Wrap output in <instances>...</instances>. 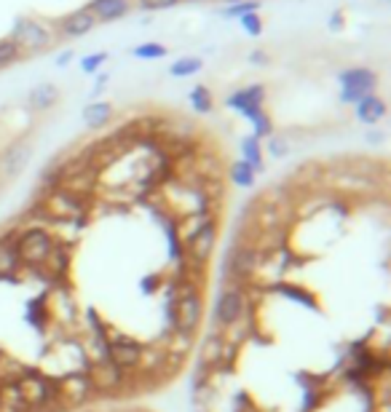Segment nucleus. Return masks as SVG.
Returning <instances> with one entry per match:
<instances>
[{"label":"nucleus","mask_w":391,"mask_h":412,"mask_svg":"<svg viewBox=\"0 0 391 412\" xmlns=\"http://www.w3.org/2000/svg\"><path fill=\"white\" fill-rule=\"evenodd\" d=\"M201 70H204V59L201 57H180L177 62L169 64V76L174 78H191L196 73H201Z\"/></svg>","instance_id":"obj_24"},{"label":"nucleus","mask_w":391,"mask_h":412,"mask_svg":"<svg viewBox=\"0 0 391 412\" xmlns=\"http://www.w3.org/2000/svg\"><path fill=\"white\" fill-rule=\"evenodd\" d=\"M191 3H198V0H191Z\"/></svg>","instance_id":"obj_38"},{"label":"nucleus","mask_w":391,"mask_h":412,"mask_svg":"<svg viewBox=\"0 0 391 412\" xmlns=\"http://www.w3.org/2000/svg\"><path fill=\"white\" fill-rule=\"evenodd\" d=\"M239 22H241V30L247 32L249 38H260L263 35V19H260V14L257 11H249V14H244V16H239Z\"/></svg>","instance_id":"obj_28"},{"label":"nucleus","mask_w":391,"mask_h":412,"mask_svg":"<svg viewBox=\"0 0 391 412\" xmlns=\"http://www.w3.org/2000/svg\"><path fill=\"white\" fill-rule=\"evenodd\" d=\"M201 313H204V303L198 297L193 284H182V292L177 303L172 308V327L174 332L182 335H196L198 324H201Z\"/></svg>","instance_id":"obj_5"},{"label":"nucleus","mask_w":391,"mask_h":412,"mask_svg":"<svg viewBox=\"0 0 391 412\" xmlns=\"http://www.w3.org/2000/svg\"><path fill=\"white\" fill-rule=\"evenodd\" d=\"M354 113H357V121L364 123V126H378V123L386 118L389 107H386V99H383V97L370 94V97H364V99H359V102L354 105Z\"/></svg>","instance_id":"obj_16"},{"label":"nucleus","mask_w":391,"mask_h":412,"mask_svg":"<svg viewBox=\"0 0 391 412\" xmlns=\"http://www.w3.org/2000/svg\"><path fill=\"white\" fill-rule=\"evenodd\" d=\"M135 0H91L89 8L97 22H116V19H123V16L132 11Z\"/></svg>","instance_id":"obj_17"},{"label":"nucleus","mask_w":391,"mask_h":412,"mask_svg":"<svg viewBox=\"0 0 391 412\" xmlns=\"http://www.w3.org/2000/svg\"><path fill=\"white\" fill-rule=\"evenodd\" d=\"M338 86H341V102L343 105H357L359 99L376 94L378 76L370 67H348L338 76Z\"/></svg>","instance_id":"obj_7"},{"label":"nucleus","mask_w":391,"mask_h":412,"mask_svg":"<svg viewBox=\"0 0 391 412\" xmlns=\"http://www.w3.org/2000/svg\"><path fill=\"white\" fill-rule=\"evenodd\" d=\"M330 30L332 32H341L343 30V11L338 8V11H332V16H330Z\"/></svg>","instance_id":"obj_34"},{"label":"nucleus","mask_w":391,"mask_h":412,"mask_svg":"<svg viewBox=\"0 0 391 412\" xmlns=\"http://www.w3.org/2000/svg\"><path fill=\"white\" fill-rule=\"evenodd\" d=\"M191 105H193L196 113H201V115H210L212 110H214V97H212V89L210 86H193L191 89Z\"/></svg>","instance_id":"obj_25"},{"label":"nucleus","mask_w":391,"mask_h":412,"mask_svg":"<svg viewBox=\"0 0 391 412\" xmlns=\"http://www.w3.org/2000/svg\"><path fill=\"white\" fill-rule=\"evenodd\" d=\"M223 3H228V6H233V3H239V0H223Z\"/></svg>","instance_id":"obj_37"},{"label":"nucleus","mask_w":391,"mask_h":412,"mask_svg":"<svg viewBox=\"0 0 391 412\" xmlns=\"http://www.w3.org/2000/svg\"><path fill=\"white\" fill-rule=\"evenodd\" d=\"M86 375H89L94 394H116V391H121V388L126 385V372H123L121 367L113 364L110 359H105V362H94Z\"/></svg>","instance_id":"obj_12"},{"label":"nucleus","mask_w":391,"mask_h":412,"mask_svg":"<svg viewBox=\"0 0 391 412\" xmlns=\"http://www.w3.org/2000/svg\"><path fill=\"white\" fill-rule=\"evenodd\" d=\"M22 262L16 257L14 239H0V276H11Z\"/></svg>","instance_id":"obj_23"},{"label":"nucleus","mask_w":391,"mask_h":412,"mask_svg":"<svg viewBox=\"0 0 391 412\" xmlns=\"http://www.w3.org/2000/svg\"><path fill=\"white\" fill-rule=\"evenodd\" d=\"M19 57H22V48L16 46L11 38H3V41H0V70L8 67V64H14V62H19Z\"/></svg>","instance_id":"obj_27"},{"label":"nucleus","mask_w":391,"mask_h":412,"mask_svg":"<svg viewBox=\"0 0 391 412\" xmlns=\"http://www.w3.org/2000/svg\"><path fill=\"white\" fill-rule=\"evenodd\" d=\"M107 62V51H97V54H89V57H83L81 59V73H86V76H94V73H100V67Z\"/></svg>","instance_id":"obj_30"},{"label":"nucleus","mask_w":391,"mask_h":412,"mask_svg":"<svg viewBox=\"0 0 391 412\" xmlns=\"http://www.w3.org/2000/svg\"><path fill=\"white\" fill-rule=\"evenodd\" d=\"M367 139H370V142H380V139H383V134H378V132H370V134H367Z\"/></svg>","instance_id":"obj_36"},{"label":"nucleus","mask_w":391,"mask_h":412,"mask_svg":"<svg viewBox=\"0 0 391 412\" xmlns=\"http://www.w3.org/2000/svg\"><path fill=\"white\" fill-rule=\"evenodd\" d=\"M266 97L268 89L263 83H249L244 89H236L233 94H228L226 107L239 113L241 118L252 123V137L257 139H268L273 134V121L271 115L266 113Z\"/></svg>","instance_id":"obj_1"},{"label":"nucleus","mask_w":391,"mask_h":412,"mask_svg":"<svg viewBox=\"0 0 391 412\" xmlns=\"http://www.w3.org/2000/svg\"><path fill=\"white\" fill-rule=\"evenodd\" d=\"M60 102V89L54 83H38L35 89H30L27 94V107L32 113H46Z\"/></svg>","instance_id":"obj_18"},{"label":"nucleus","mask_w":391,"mask_h":412,"mask_svg":"<svg viewBox=\"0 0 391 412\" xmlns=\"http://www.w3.org/2000/svg\"><path fill=\"white\" fill-rule=\"evenodd\" d=\"M107 359L116 367H121L123 372L139 367V359H142V346L132 340V337L123 335H110L107 340Z\"/></svg>","instance_id":"obj_13"},{"label":"nucleus","mask_w":391,"mask_h":412,"mask_svg":"<svg viewBox=\"0 0 391 412\" xmlns=\"http://www.w3.org/2000/svg\"><path fill=\"white\" fill-rule=\"evenodd\" d=\"M276 292L284 297V300H289V303H298V306L308 308V311H319V300H316V294L308 287H301V284H279L276 287Z\"/></svg>","instance_id":"obj_20"},{"label":"nucleus","mask_w":391,"mask_h":412,"mask_svg":"<svg viewBox=\"0 0 391 412\" xmlns=\"http://www.w3.org/2000/svg\"><path fill=\"white\" fill-rule=\"evenodd\" d=\"M180 0H135V6L139 11H166L172 6H177Z\"/></svg>","instance_id":"obj_31"},{"label":"nucleus","mask_w":391,"mask_h":412,"mask_svg":"<svg viewBox=\"0 0 391 412\" xmlns=\"http://www.w3.org/2000/svg\"><path fill=\"white\" fill-rule=\"evenodd\" d=\"M214 246H217V222H214L212 217H204V220H198V225L188 233L182 252L188 255V260H193L196 265H207V260L212 257Z\"/></svg>","instance_id":"obj_10"},{"label":"nucleus","mask_w":391,"mask_h":412,"mask_svg":"<svg viewBox=\"0 0 391 412\" xmlns=\"http://www.w3.org/2000/svg\"><path fill=\"white\" fill-rule=\"evenodd\" d=\"M16 246V257L22 265H30V268H41L46 265V260L51 257L57 241L51 239V233L43 228H27L19 239H14Z\"/></svg>","instance_id":"obj_4"},{"label":"nucleus","mask_w":391,"mask_h":412,"mask_svg":"<svg viewBox=\"0 0 391 412\" xmlns=\"http://www.w3.org/2000/svg\"><path fill=\"white\" fill-rule=\"evenodd\" d=\"M43 212L57 220V222H64V220H76L81 214L86 212V199L76 193V190H64V187H57L48 193V199L43 201Z\"/></svg>","instance_id":"obj_11"},{"label":"nucleus","mask_w":391,"mask_h":412,"mask_svg":"<svg viewBox=\"0 0 391 412\" xmlns=\"http://www.w3.org/2000/svg\"><path fill=\"white\" fill-rule=\"evenodd\" d=\"M268 153H271L273 158H284V155L289 153V142H287L284 137L271 134V137H268Z\"/></svg>","instance_id":"obj_32"},{"label":"nucleus","mask_w":391,"mask_h":412,"mask_svg":"<svg viewBox=\"0 0 391 412\" xmlns=\"http://www.w3.org/2000/svg\"><path fill=\"white\" fill-rule=\"evenodd\" d=\"M94 397V388L86 372H67L54 381V399L60 407H81L91 402Z\"/></svg>","instance_id":"obj_8"},{"label":"nucleus","mask_w":391,"mask_h":412,"mask_svg":"<svg viewBox=\"0 0 391 412\" xmlns=\"http://www.w3.org/2000/svg\"><path fill=\"white\" fill-rule=\"evenodd\" d=\"M30 158H32V145H27V142H14V145L3 153V158H0V171H3V177H6V180L19 177V174L25 171Z\"/></svg>","instance_id":"obj_15"},{"label":"nucleus","mask_w":391,"mask_h":412,"mask_svg":"<svg viewBox=\"0 0 391 412\" xmlns=\"http://www.w3.org/2000/svg\"><path fill=\"white\" fill-rule=\"evenodd\" d=\"M132 54H135L137 59H164L166 54H169V48L164 43H158V41H151V43H139V46L132 48Z\"/></svg>","instance_id":"obj_26"},{"label":"nucleus","mask_w":391,"mask_h":412,"mask_svg":"<svg viewBox=\"0 0 391 412\" xmlns=\"http://www.w3.org/2000/svg\"><path fill=\"white\" fill-rule=\"evenodd\" d=\"M249 11H260V0H239V3H233V6H228L223 16L228 19H239V16L249 14Z\"/></svg>","instance_id":"obj_29"},{"label":"nucleus","mask_w":391,"mask_h":412,"mask_svg":"<svg viewBox=\"0 0 391 412\" xmlns=\"http://www.w3.org/2000/svg\"><path fill=\"white\" fill-rule=\"evenodd\" d=\"M249 311V303H247V290L244 287H223L214 297V308H212V321L214 327H223V329H231L236 327Z\"/></svg>","instance_id":"obj_3"},{"label":"nucleus","mask_w":391,"mask_h":412,"mask_svg":"<svg viewBox=\"0 0 391 412\" xmlns=\"http://www.w3.org/2000/svg\"><path fill=\"white\" fill-rule=\"evenodd\" d=\"M94 24H97V19H94V14L83 6V8H78L73 14L57 19L54 27H57L64 38H81V35H89V32L94 30Z\"/></svg>","instance_id":"obj_14"},{"label":"nucleus","mask_w":391,"mask_h":412,"mask_svg":"<svg viewBox=\"0 0 391 412\" xmlns=\"http://www.w3.org/2000/svg\"><path fill=\"white\" fill-rule=\"evenodd\" d=\"M14 383L19 388V397L25 399V404L30 410H43L48 404H57V399H54V381L41 375V372H25Z\"/></svg>","instance_id":"obj_9"},{"label":"nucleus","mask_w":391,"mask_h":412,"mask_svg":"<svg viewBox=\"0 0 391 412\" xmlns=\"http://www.w3.org/2000/svg\"><path fill=\"white\" fill-rule=\"evenodd\" d=\"M11 41L22 48V54H35L43 51L54 43V32L48 30V24H43L41 19L32 16H19L11 30Z\"/></svg>","instance_id":"obj_6"},{"label":"nucleus","mask_w":391,"mask_h":412,"mask_svg":"<svg viewBox=\"0 0 391 412\" xmlns=\"http://www.w3.org/2000/svg\"><path fill=\"white\" fill-rule=\"evenodd\" d=\"M113 115H116V110H113V105L110 102H102V99H94V102H89V105L83 107V113H81V118H83V123L89 126V129H105L107 123L113 121Z\"/></svg>","instance_id":"obj_19"},{"label":"nucleus","mask_w":391,"mask_h":412,"mask_svg":"<svg viewBox=\"0 0 391 412\" xmlns=\"http://www.w3.org/2000/svg\"><path fill=\"white\" fill-rule=\"evenodd\" d=\"M228 177H231V183L239 185V187H252L257 180V171L247 161H233L231 169H228Z\"/></svg>","instance_id":"obj_22"},{"label":"nucleus","mask_w":391,"mask_h":412,"mask_svg":"<svg viewBox=\"0 0 391 412\" xmlns=\"http://www.w3.org/2000/svg\"><path fill=\"white\" fill-rule=\"evenodd\" d=\"M73 59V48H67V51H62L60 57H57V64H60V67H64V64H67V62Z\"/></svg>","instance_id":"obj_35"},{"label":"nucleus","mask_w":391,"mask_h":412,"mask_svg":"<svg viewBox=\"0 0 391 412\" xmlns=\"http://www.w3.org/2000/svg\"><path fill=\"white\" fill-rule=\"evenodd\" d=\"M247 59L252 62V64H257V67H263V64H268L271 57H268L263 48H255V51H249V57H247Z\"/></svg>","instance_id":"obj_33"},{"label":"nucleus","mask_w":391,"mask_h":412,"mask_svg":"<svg viewBox=\"0 0 391 412\" xmlns=\"http://www.w3.org/2000/svg\"><path fill=\"white\" fill-rule=\"evenodd\" d=\"M260 260L263 252L255 249L252 244H236L226 257V281L228 287H244L249 284L260 271Z\"/></svg>","instance_id":"obj_2"},{"label":"nucleus","mask_w":391,"mask_h":412,"mask_svg":"<svg viewBox=\"0 0 391 412\" xmlns=\"http://www.w3.org/2000/svg\"><path fill=\"white\" fill-rule=\"evenodd\" d=\"M241 161H247L249 166L255 169L257 174L266 169V164H263V148H260V139L252 137V134L241 139Z\"/></svg>","instance_id":"obj_21"}]
</instances>
